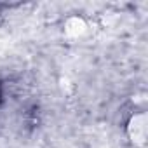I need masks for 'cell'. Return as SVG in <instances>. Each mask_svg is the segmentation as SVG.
Listing matches in <instances>:
<instances>
[{
  "instance_id": "1",
  "label": "cell",
  "mask_w": 148,
  "mask_h": 148,
  "mask_svg": "<svg viewBox=\"0 0 148 148\" xmlns=\"http://www.w3.org/2000/svg\"><path fill=\"white\" fill-rule=\"evenodd\" d=\"M0 105H2V86H0Z\"/></svg>"
}]
</instances>
